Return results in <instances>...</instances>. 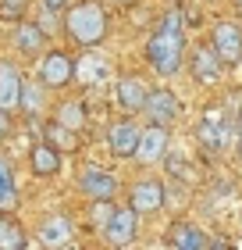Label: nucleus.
Here are the masks:
<instances>
[{"label": "nucleus", "mask_w": 242, "mask_h": 250, "mask_svg": "<svg viewBox=\"0 0 242 250\" xmlns=\"http://www.w3.org/2000/svg\"><path fill=\"white\" fill-rule=\"evenodd\" d=\"M146 61L157 75H175L182 61H186V36H182V18L178 11H168L153 29V36L146 43Z\"/></svg>", "instance_id": "f257e3e1"}, {"label": "nucleus", "mask_w": 242, "mask_h": 250, "mask_svg": "<svg viewBox=\"0 0 242 250\" xmlns=\"http://www.w3.org/2000/svg\"><path fill=\"white\" fill-rule=\"evenodd\" d=\"M64 32L78 47H96L107 36V15L100 4H72L64 11Z\"/></svg>", "instance_id": "f03ea898"}, {"label": "nucleus", "mask_w": 242, "mask_h": 250, "mask_svg": "<svg viewBox=\"0 0 242 250\" xmlns=\"http://www.w3.org/2000/svg\"><path fill=\"white\" fill-rule=\"evenodd\" d=\"M72 79H75V61L68 58L64 50L43 54V61H39V83L47 89H64Z\"/></svg>", "instance_id": "7ed1b4c3"}, {"label": "nucleus", "mask_w": 242, "mask_h": 250, "mask_svg": "<svg viewBox=\"0 0 242 250\" xmlns=\"http://www.w3.org/2000/svg\"><path fill=\"white\" fill-rule=\"evenodd\" d=\"M143 115L153 122V125H175L178 122V115H182V107H178V97L171 93V89H149L146 93V104H143Z\"/></svg>", "instance_id": "20e7f679"}, {"label": "nucleus", "mask_w": 242, "mask_h": 250, "mask_svg": "<svg viewBox=\"0 0 242 250\" xmlns=\"http://www.w3.org/2000/svg\"><path fill=\"white\" fill-rule=\"evenodd\" d=\"M78 189H82V197H89V200H114L118 179H114L107 168L89 165V168H82V175H78Z\"/></svg>", "instance_id": "39448f33"}, {"label": "nucleus", "mask_w": 242, "mask_h": 250, "mask_svg": "<svg viewBox=\"0 0 242 250\" xmlns=\"http://www.w3.org/2000/svg\"><path fill=\"white\" fill-rule=\"evenodd\" d=\"M210 47L221 54L224 64H239L242 61V29L235 21H217L210 32Z\"/></svg>", "instance_id": "423d86ee"}, {"label": "nucleus", "mask_w": 242, "mask_h": 250, "mask_svg": "<svg viewBox=\"0 0 242 250\" xmlns=\"http://www.w3.org/2000/svg\"><path fill=\"white\" fill-rule=\"evenodd\" d=\"M103 232H107V243H114V247L132 243L135 232H139V211L135 208H114L111 222L103 225Z\"/></svg>", "instance_id": "0eeeda50"}, {"label": "nucleus", "mask_w": 242, "mask_h": 250, "mask_svg": "<svg viewBox=\"0 0 242 250\" xmlns=\"http://www.w3.org/2000/svg\"><path fill=\"white\" fill-rule=\"evenodd\" d=\"M168 125H153L149 122L146 129H143V136H139V146H135V157H139L143 165H153V161H160V157L168 154Z\"/></svg>", "instance_id": "6e6552de"}, {"label": "nucleus", "mask_w": 242, "mask_h": 250, "mask_svg": "<svg viewBox=\"0 0 242 250\" xmlns=\"http://www.w3.org/2000/svg\"><path fill=\"white\" fill-rule=\"evenodd\" d=\"M21 68L15 61H0V111H18V100H21Z\"/></svg>", "instance_id": "1a4fd4ad"}, {"label": "nucleus", "mask_w": 242, "mask_h": 250, "mask_svg": "<svg viewBox=\"0 0 242 250\" xmlns=\"http://www.w3.org/2000/svg\"><path fill=\"white\" fill-rule=\"evenodd\" d=\"M221 68H224V61L214 47H196L192 50V79L196 83H203V86L221 83Z\"/></svg>", "instance_id": "9d476101"}, {"label": "nucleus", "mask_w": 242, "mask_h": 250, "mask_svg": "<svg viewBox=\"0 0 242 250\" xmlns=\"http://www.w3.org/2000/svg\"><path fill=\"white\" fill-rule=\"evenodd\" d=\"M139 136L143 129L135 122H114L107 129V146L118 157H135V146H139Z\"/></svg>", "instance_id": "9b49d317"}, {"label": "nucleus", "mask_w": 242, "mask_h": 250, "mask_svg": "<svg viewBox=\"0 0 242 250\" xmlns=\"http://www.w3.org/2000/svg\"><path fill=\"white\" fill-rule=\"evenodd\" d=\"M196 132H200L203 146H210V150H224V146L235 140L232 129H228V122H224V115H214V107H210V115L200 122V129H196Z\"/></svg>", "instance_id": "f8f14e48"}, {"label": "nucleus", "mask_w": 242, "mask_h": 250, "mask_svg": "<svg viewBox=\"0 0 242 250\" xmlns=\"http://www.w3.org/2000/svg\"><path fill=\"white\" fill-rule=\"evenodd\" d=\"M160 204H164V186H160L157 179H143V183H135L132 193H129V208H135L139 214L157 211Z\"/></svg>", "instance_id": "ddd939ff"}, {"label": "nucleus", "mask_w": 242, "mask_h": 250, "mask_svg": "<svg viewBox=\"0 0 242 250\" xmlns=\"http://www.w3.org/2000/svg\"><path fill=\"white\" fill-rule=\"evenodd\" d=\"M15 47L21 54H29V58H36V54L47 50V29H39V21H21L15 25Z\"/></svg>", "instance_id": "4468645a"}, {"label": "nucleus", "mask_w": 242, "mask_h": 250, "mask_svg": "<svg viewBox=\"0 0 242 250\" xmlns=\"http://www.w3.org/2000/svg\"><path fill=\"white\" fill-rule=\"evenodd\" d=\"M72 232H75V225L68 214H50L39 225V243L43 247H64V243H72Z\"/></svg>", "instance_id": "2eb2a0df"}, {"label": "nucleus", "mask_w": 242, "mask_h": 250, "mask_svg": "<svg viewBox=\"0 0 242 250\" xmlns=\"http://www.w3.org/2000/svg\"><path fill=\"white\" fill-rule=\"evenodd\" d=\"M75 75H78V83H89V86L107 83V75H111L107 54H82V58H78V64H75Z\"/></svg>", "instance_id": "dca6fc26"}, {"label": "nucleus", "mask_w": 242, "mask_h": 250, "mask_svg": "<svg viewBox=\"0 0 242 250\" xmlns=\"http://www.w3.org/2000/svg\"><path fill=\"white\" fill-rule=\"evenodd\" d=\"M29 165H32V175H39V179H50L61 172V150L50 143H36L32 146V154H29Z\"/></svg>", "instance_id": "f3484780"}, {"label": "nucleus", "mask_w": 242, "mask_h": 250, "mask_svg": "<svg viewBox=\"0 0 242 250\" xmlns=\"http://www.w3.org/2000/svg\"><path fill=\"white\" fill-rule=\"evenodd\" d=\"M146 83L139 75H121L118 79V104L125 107V111H143V104H146Z\"/></svg>", "instance_id": "a211bd4d"}, {"label": "nucleus", "mask_w": 242, "mask_h": 250, "mask_svg": "<svg viewBox=\"0 0 242 250\" xmlns=\"http://www.w3.org/2000/svg\"><path fill=\"white\" fill-rule=\"evenodd\" d=\"M168 243H171V247H182V250H192V247H210V240L203 236V229H200V225H192V222H175V225H171Z\"/></svg>", "instance_id": "6ab92c4d"}, {"label": "nucleus", "mask_w": 242, "mask_h": 250, "mask_svg": "<svg viewBox=\"0 0 242 250\" xmlns=\"http://www.w3.org/2000/svg\"><path fill=\"white\" fill-rule=\"evenodd\" d=\"M21 247H29L25 229L11 211H0V250H21Z\"/></svg>", "instance_id": "aec40b11"}, {"label": "nucleus", "mask_w": 242, "mask_h": 250, "mask_svg": "<svg viewBox=\"0 0 242 250\" xmlns=\"http://www.w3.org/2000/svg\"><path fill=\"white\" fill-rule=\"evenodd\" d=\"M18 107L25 111L29 118H36L39 111L47 107V86H43V83H29V79H25V83H21V100H18Z\"/></svg>", "instance_id": "412c9836"}, {"label": "nucleus", "mask_w": 242, "mask_h": 250, "mask_svg": "<svg viewBox=\"0 0 242 250\" xmlns=\"http://www.w3.org/2000/svg\"><path fill=\"white\" fill-rule=\"evenodd\" d=\"M18 204V186H15V168L0 154V211H15Z\"/></svg>", "instance_id": "4be33fe9"}, {"label": "nucleus", "mask_w": 242, "mask_h": 250, "mask_svg": "<svg viewBox=\"0 0 242 250\" xmlns=\"http://www.w3.org/2000/svg\"><path fill=\"white\" fill-rule=\"evenodd\" d=\"M54 122H61V125H68V129L82 132L86 129V107L78 104V100H64V104L54 107Z\"/></svg>", "instance_id": "5701e85b"}, {"label": "nucleus", "mask_w": 242, "mask_h": 250, "mask_svg": "<svg viewBox=\"0 0 242 250\" xmlns=\"http://www.w3.org/2000/svg\"><path fill=\"white\" fill-rule=\"evenodd\" d=\"M47 143L57 146L61 154L78 150V132H75V129H68V125H61V122H50V125H47Z\"/></svg>", "instance_id": "b1692460"}, {"label": "nucleus", "mask_w": 242, "mask_h": 250, "mask_svg": "<svg viewBox=\"0 0 242 250\" xmlns=\"http://www.w3.org/2000/svg\"><path fill=\"white\" fill-rule=\"evenodd\" d=\"M25 7H29V0H0V18H11V21H18Z\"/></svg>", "instance_id": "393cba45"}, {"label": "nucleus", "mask_w": 242, "mask_h": 250, "mask_svg": "<svg viewBox=\"0 0 242 250\" xmlns=\"http://www.w3.org/2000/svg\"><path fill=\"white\" fill-rule=\"evenodd\" d=\"M111 214H114L111 200H93V222H96V229H103V225L111 222Z\"/></svg>", "instance_id": "a878e982"}, {"label": "nucleus", "mask_w": 242, "mask_h": 250, "mask_svg": "<svg viewBox=\"0 0 242 250\" xmlns=\"http://www.w3.org/2000/svg\"><path fill=\"white\" fill-rule=\"evenodd\" d=\"M11 136V111H0V143Z\"/></svg>", "instance_id": "bb28decb"}, {"label": "nucleus", "mask_w": 242, "mask_h": 250, "mask_svg": "<svg viewBox=\"0 0 242 250\" xmlns=\"http://www.w3.org/2000/svg\"><path fill=\"white\" fill-rule=\"evenodd\" d=\"M43 7H50V11H57V15H61V11H68L72 7V0H39Z\"/></svg>", "instance_id": "cd10ccee"}, {"label": "nucleus", "mask_w": 242, "mask_h": 250, "mask_svg": "<svg viewBox=\"0 0 242 250\" xmlns=\"http://www.w3.org/2000/svg\"><path fill=\"white\" fill-rule=\"evenodd\" d=\"M107 7H129V4H135V0H103Z\"/></svg>", "instance_id": "c85d7f7f"}, {"label": "nucleus", "mask_w": 242, "mask_h": 250, "mask_svg": "<svg viewBox=\"0 0 242 250\" xmlns=\"http://www.w3.org/2000/svg\"><path fill=\"white\" fill-rule=\"evenodd\" d=\"M235 143H239V154H242V118H239V125H235Z\"/></svg>", "instance_id": "c756f323"}]
</instances>
